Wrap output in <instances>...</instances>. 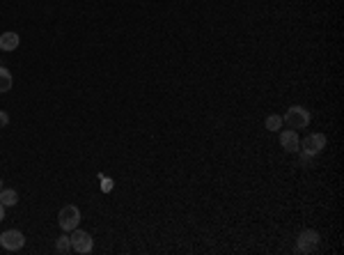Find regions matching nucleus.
<instances>
[{"mask_svg": "<svg viewBox=\"0 0 344 255\" xmlns=\"http://www.w3.org/2000/svg\"><path fill=\"white\" fill-rule=\"evenodd\" d=\"M282 122H285L289 129H305V126L312 122V115H310L308 108H303V106H292V108L285 113Z\"/></svg>", "mask_w": 344, "mask_h": 255, "instance_id": "1", "label": "nucleus"}, {"mask_svg": "<svg viewBox=\"0 0 344 255\" xmlns=\"http://www.w3.org/2000/svg\"><path fill=\"white\" fill-rule=\"evenodd\" d=\"M78 223H80V209L76 205H64L60 209V214H57V225L64 232H71V230L78 228Z\"/></svg>", "mask_w": 344, "mask_h": 255, "instance_id": "2", "label": "nucleus"}, {"mask_svg": "<svg viewBox=\"0 0 344 255\" xmlns=\"http://www.w3.org/2000/svg\"><path fill=\"white\" fill-rule=\"evenodd\" d=\"M69 239H71V250H76V253H80V255L92 253L94 239H92V234H90V232H85V230L76 228V230H71Z\"/></svg>", "mask_w": 344, "mask_h": 255, "instance_id": "3", "label": "nucleus"}, {"mask_svg": "<svg viewBox=\"0 0 344 255\" xmlns=\"http://www.w3.org/2000/svg\"><path fill=\"white\" fill-rule=\"evenodd\" d=\"M0 246L5 250H21L26 246V237L19 230H5L0 234Z\"/></svg>", "mask_w": 344, "mask_h": 255, "instance_id": "4", "label": "nucleus"}, {"mask_svg": "<svg viewBox=\"0 0 344 255\" xmlns=\"http://www.w3.org/2000/svg\"><path fill=\"white\" fill-rule=\"evenodd\" d=\"M317 246H319L317 230H303V232L298 234V239H296L298 253H312V250H317Z\"/></svg>", "mask_w": 344, "mask_h": 255, "instance_id": "5", "label": "nucleus"}, {"mask_svg": "<svg viewBox=\"0 0 344 255\" xmlns=\"http://www.w3.org/2000/svg\"><path fill=\"white\" fill-rule=\"evenodd\" d=\"M323 147H326V136L323 134H310L308 138L301 143V150L310 152V154H314V156L321 154Z\"/></svg>", "mask_w": 344, "mask_h": 255, "instance_id": "6", "label": "nucleus"}, {"mask_svg": "<svg viewBox=\"0 0 344 255\" xmlns=\"http://www.w3.org/2000/svg\"><path fill=\"white\" fill-rule=\"evenodd\" d=\"M280 145L285 152H289V154H296L298 147H301V138H298L296 129H287L280 134Z\"/></svg>", "mask_w": 344, "mask_h": 255, "instance_id": "7", "label": "nucleus"}, {"mask_svg": "<svg viewBox=\"0 0 344 255\" xmlns=\"http://www.w3.org/2000/svg\"><path fill=\"white\" fill-rule=\"evenodd\" d=\"M19 44H21V37H19V32H3L0 35V51H5V53H10V51H16L19 48Z\"/></svg>", "mask_w": 344, "mask_h": 255, "instance_id": "8", "label": "nucleus"}, {"mask_svg": "<svg viewBox=\"0 0 344 255\" xmlns=\"http://www.w3.org/2000/svg\"><path fill=\"white\" fill-rule=\"evenodd\" d=\"M12 85H14V78H12V72H10L7 67H3V65H0V94L10 92Z\"/></svg>", "mask_w": 344, "mask_h": 255, "instance_id": "9", "label": "nucleus"}, {"mask_svg": "<svg viewBox=\"0 0 344 255\" xmlns=\"http://www.w3.org/2000/svg\"><path fill=\"white\" fill-rule=\"evenodd\" d=\"M0 203L5 207H14V205H19V193L14 188H0Z\"/></svg>", "mask_w": 344, "mask_h": 255, "instance_id": "10", "label": "nucleus"}, {"mask_svg": "<svg viewBox=\"0 0 344 255\" xmlns=\"http://www.w3.org/2000/svg\"><path fill=\"white\" fill-rule=\"evenodd\" d=\"M55 250L57 253H62V255H67L69 250H71V239H69V234H60V237H57Z\"/></svg>", "mask_w": 344, "mask_h": 255, "instance_id": "11", "label": "nucleus"}, {"mask_svg": "<svg viewBox=\"0 0 344 255\" xmlns=\"http://www.w3.org/2000/svg\"><path fill=\"white\" fill-rule=\"evenodd\" d=\"M264 126L269 131H278L282 126V117H280V115H269V117H266V122H264Z\"/></svg>", "mask_w": 344, "mask_h": 255, "instance_id": "12", "label": "nucleus"}, {"mask_svg": "<svg viewBox=\"0 0 344 255\" xmlns=\"http://www.w3.org/2000/svg\"><path fill=\"white\" fill-rule=\"evenodd\" d=\"M296 154H301V163H303V166H310V163H312V159H314V154H310V152L301 150V147H298Z\"/></svg>", "mask_w": 344, "mask_h": 255, "instance_id": "13", "label": "nucleus"}, {"mask_svg": "<svg viewBox=\"0 0 344 255\" xmlns=\"http://www.w3.org/2000/svg\"><path fill=\"white\" fill-rule=\"evenodd\" d=\"M10 124V115L5 113V110H0V129H3V126H7Z\"/></svg>", "mask_w": 344, "mask_h": 255, "instance_id": "14", "label": "nucleus"}, {"mask_svg": "<svg viewBox=\"0 0 344 255\" xmlns=\"http://www.w3.org/2000/svg\"><path fill=\"white\" fill-rule=\"evenodd\" d=\"M104 179V191H110L113 188V179H106V177H101Z\"/></svg>", "mask_w": 344, "mask_h": 255, "instance_id": "15", "label": "nucleus"}, {"mask_svg": "<svg viewBox=\"0 0 344 255\" xmlns=\"http://www.w3.org/2000/svg\"><path fill=\"white\" fill-rule=\"evenodd\" d=\"M3 219H5V205L0 203V221H3Z\"/></svg>", "mask_w": 344, "mask_h": 255, "instance_id": "16", "label": "nucleus"}, {"mask_svg": "<svg viewBox=\"0 0 344 255\" xmlns=\"http://www.w3.org/2000/svg\"><path fill=\"white\" fill-rule=\"evenodd\" d=\"M0 188H3V179H0Z\"/></svg>", "mask_w": 344, "mask_h": 255, "instance_id": "17", "label": "nucleus"}]
</instances>
